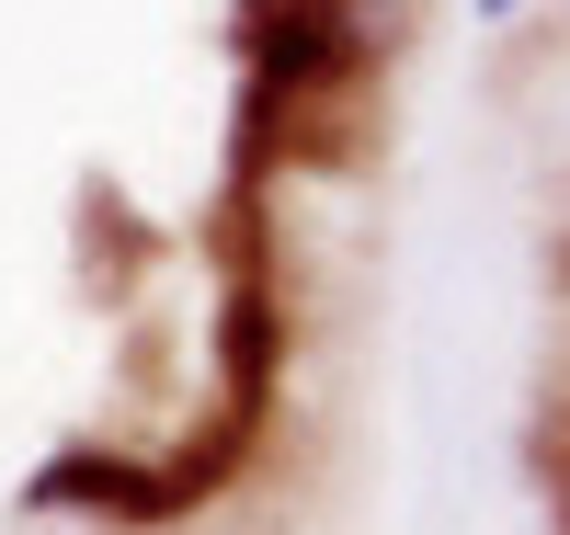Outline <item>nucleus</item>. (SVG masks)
<instances>
[{
	"label": "nucleus",
	"mask_w": 570,
	"mask_h": 535,
	"mask_svg": "<svg viewBox=\"0 0 570 535\" xmlns=\"http://www.w3.org/2000/svg\"><path fill=\"white\" fill-rule=\"evenodd\" d=\"M240 46H252V126H285L376 58V23L365 0H240Z\"/></svg>",
	"instance_id": "f257e3e1"
},
{
	"label": "nucleus",
	"mask_w": 570,
	"mask_h": 535,
	"mask_svg": "<svg viewBox=\"0 0 570 535\" xmlns=\"http://www.w3.org/2000/svg\"><path fill=\"white\" fill-rule=\"evenodd\" d=\"M468 12H480V23H513V12H525V0H468Z\"/></svg>",
	"instance_id": "f03ea898"
}]
</instances>
